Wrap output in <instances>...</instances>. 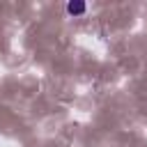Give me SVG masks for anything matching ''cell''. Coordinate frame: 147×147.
Masks as SVG:
<instances>
[{
    "instance_id": "obj_1",
    "label": "cell",
    "mask_w": 147,
    "mask_h": 147,
    "mask_svg": "<svg viewBox=\"0 0 147 147\" xmlns=\"http://www.w3.org/2000/svg\"><path fill=\"white\" fill-rule=\"evenodd\" d=\"M64 11H67L71 18H80V16L87 14V5H85L83 0H69V2L64 5Z\"/></svg>"
}]
</instances>
